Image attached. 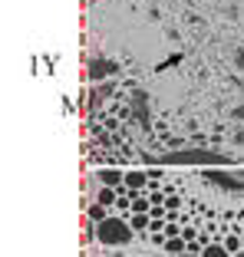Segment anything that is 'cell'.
<instances>
[{"label":"cell","instance_id":"30bf717a","mask_svg":"<svg viewBox=\"0 0 244 257\" xmlns=\"http://www.w3.org/2000/svg\"><path fill=\"white\" fill-rule=\"evenodd\" d=\"M115 201V191L112 188H99V204H112Z\"/></svg>","mask_w":244,"mask_h":257},{"label":"cell","instance_id":"9c48e42d","mask_svg":"<svg viewBox=\"0 0 244 257\" xmlns=\"http://www.w3.org/2000/svg\"><path fill=\"white\" fill-rule=\"evenodd\" d=\"M89 218L96 221V224H102V221H106V211H102V204H92V208H89Z\"/></svg>","mask_w":244,"mask_h":257},{"label":"cell","instance_id":"8992f818","mask_svg":"<svg viewBox=\"0 0 244 257\" xmlns=\"http://www.w3.org/2000/svg\"><path fill=\"white\" fill-rule=\"evenodd\" d=\"M126 185H129V188H142L145 185V172H126Z\"/></svg>","mask_w":244,"mask_h":257},{"label":"cell","instance_id":"277c9868","mask_svg":"<svg viewBox=\"0 0 244 257\" xmlns=\"http://www.w3.org/2000/svg\"><path fill=\"white\" fill-rule=\"evenodd\" d=\"M112 63H109V60H92L89 63V79H102V76H109V73H112Z\"/></svg>","mask_w":244,"mask_h":257},{"label":"cell","instance_id":"5b68a950","mask_svg":"<svg viewBox=\"0 0 244 257\" xmlns=\"http://www.w3.org/2000/svg\"><path fill=\"white\" fill-rule=\"evenodd\" d=\"M109 92H112V86H96V89H92V96H89V102H92V106H99V102H106Z\"/></svg>","mask_w":244,"mask_h":257},{"label":"cell","instance_id":"ba28073f","mask_svg":"<svg viewBox=\"0 0 244 257\" xmlns=\"http://www.w3.org/2000/svg\"><path fill=\"white\" fill-rule=\"evenodd\" d=\"M165 247H168V254H172V257H178V254H185V241H178V237H172V241H168V244H165Z\"/></svg>","mask_w":244,"mask_h":257},{"label":"cell","instance_id":"52a82bcc","mask_svg":"<svg viewBox=\"0 0 244 257\" xmlns=\"http://www.w3.org/2000/svg\"><path fill=\"white\" fill-rule=\"evenodd\" d=\"M201 257H231V250H228V247H221V244H211V247L201 250Z\"/></svg>","mask_w":244,"mask_h":257},{"label":"cell","instance_id":"8fae6325","mask_svg":"<svg viewBox=\"0 0 244 257\" xmlns=\"http://www.w3.org/2000/svg\"><path fill=\"white\" fill-rule=\"evenodd\" d=\"M132 227H139V231L149 227V218H145V214H136V218H132Z\"/></svg>","mask_w":244,"mask_h":257},{"label":"cell","instance_id":"3957f363","mask_svg":"<svg viewBox=\"0 0 244 257\" xmlns=\"http://www.w3.org/2000/svg\"><path fill=\"white\" fill-rule=\"evenodd\" d=\"M96 178L102 182V188H115V185H122V182H126V175H122V172H115V168H102V172H96Z\"/></svg>","mask_w":244,"mask_h":257},{"label":"cell","instance_id":"9a60e30c","mask_svg":"<svg viewBox=\"0 0 244 257\" xmlns=\"http://www.w3.org/2000/svg\"><path fill=\"white\" fill-rule=\"evenodd\" d=\"M234 257H244V250H237V254H234Z\"/></svg>","mask_w":244,"mask_h":257},{"label":"cell","instance_id":"6da1fadb","mask_svg":"<svg viewBox=\"0 0 244 257\" xmlns=\"http://www.w3.org/2000/svg\"><path fill=\"white\" fill-rule=\"evenodd\" d=\"M96 237L106 247H122L132 241V224H126L122 218H106L102 224H96Z\"/></svg>","mask_w":244,"mask_h":257},{"label":"cell","instance_id":"7c38bea8","mask_svg":"<svg viewBox=\"0 0 244 257\" xmlns=\"http://www.w3.org/2000/svg\"><path fill=\"white\" fill-rule=\"evenodd\" d=\"M132 208H136V214H145V211H149V201H145V198H139Z\"/></svg>","mask_w":244,"mask_h":257},{"label":"cell","instance_id":"4fadbf2b","mask_svg":"<svg viewBox=\"0 0 244 257\" xmlns=\"http://www.w3.org/2000/svg\"><path fill=\"white\" fill-rule=\"evenodd\" d=\"M234 66H237V69H241V73H244V46H241V50H237V53H234Z\"/></svg>","mask_w":244,"mask_h":257},{"label":"cell","instance_id":"7a4b0ae2","mask_svg":"<svg viewBox=\"0 0 244 257\" xmlns=\"http://www.w3.org/2000/svg\"><path fill=\"white\" fill-rule=\"evenodd\" d=\"M162 162H168V165H224L228 159L208 149H188V152H172Z\"/></svg>","mask_w":244,"mask_h":257},{"label":"cell","instance_id":"5bb4252c","mask_svg":"<svg viewBox=\"0 0 244 257\" xmlns=\"http://www.w3.org/2000/svg\"><path fill=\"white\" fill-rule=\"evenodd\" d=\"M178 257H201V254H178Z\"/></svg>","mask_w":244,"mask_h":257}]
</instances>
